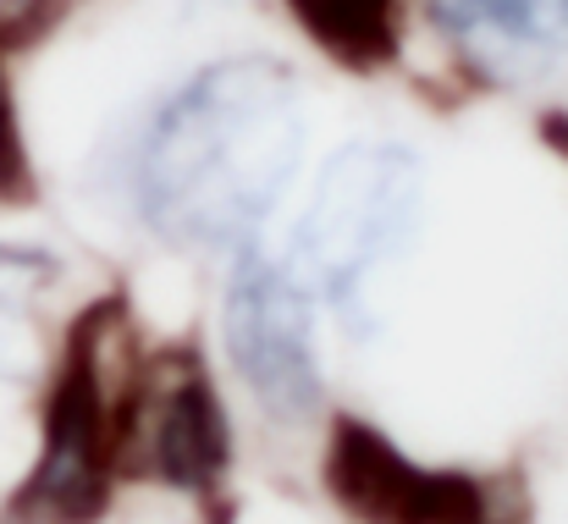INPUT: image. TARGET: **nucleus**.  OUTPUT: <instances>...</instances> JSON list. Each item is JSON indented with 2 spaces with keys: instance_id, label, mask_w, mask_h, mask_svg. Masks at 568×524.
<instances>
[{
  "instance_id": "obj_1",
  "label": "nucleus",
  "mask_w": 568,
  "mask_h": 524,
  "mask_svg": "<svg viewBox=\"0 0 568 524\" xmlns=\"http://www.w3.org/2000/svg\"><path fill=\"white\" fill-rule=\"evenodd\" d=\"M310 150L304 78L271 50H226L161 89L122 139L116 188L172 254H237L265 238Z\"/></svg>"
},
{
  "instance_id": "obj_2",
  "label": "nucleus",
  "mask_w": 568,
  "mask_h": 524,
  "mask_svg": "<svg viewBox=\"0 0 568 524\" xmlns=\"http://www.w3.org/2000/svg\"><path fill=\"white\" fill-rule=\"evenodd\" d=\"M430 172L403 139H348L310 177L287 226V265L348 337L381 326V288L425 238Z\"/></svg>"
},
{
  "instance_id": "obj_3",
  "label": "nucleus",
  "mask_w": 568,
  "mask_h": 524,
  "mask_svg": "<svg viewBox=\"0 0 568 524\" xmlns=\"http://www.w3.org/2000/svg\"><path fill=\"white\" fill-rule=\"evenodd\" d=\"M133 353L139 343L122 293L94 299L72 315L50 359L33 470L6 503L11 524H100L111 514V497L122 486L116 414Z\"/></svg>"
},
{
  "instance_id": "obj_4",
  "label": "nucleus",
  "mask_w": 568,
  "mask_h": 524,
  "mask_svg": "<svg viewBox=\"0 0 568 524\" xmlns=\"http://www.w3.org/2000/svg\"><path fill=\"white\" fill-rule=\"evenodd\" d=\"M221 288V353L271 425H310L326 414V359H321V304L298 282L282 249L243 243L226 254Z\"/></svg>"
},
{
  "instance_id": "obj_5",
  "label": "nucleus",
  "mask_w": 568,
  "mask_h": 524,
  "mask_svg": "<svg viewBox=\"0 0 568 524\" xmlns=\"http://www.w3.org/2000/svg\"><path fill=\"white\" fill-rule=\"evenodd\" d=\"M122 481H150L183 497H215L232 475V414L210 359L193 343L139 349L122 375L116 414Z\"/></svg>"
},
{
  "instance_id": "obj_6",
  "label": "nucleus",
  "mask_w": 568,
  "mask_h": 524,
  "mask_svg": "<svg viewBox=\"0 0 568 524\" xmlns=\"http://www.w3.org/2000/svg\"><path fill=\"white\" fill-rule=\"evenodd\" d=\"M326 492L354 524H503L497 492L475 470L414 458L359 414L326 420Z\"/></svg>"
},
{
  "instance_id": "obj_7",
  "label": "nucleus",
  "mask_w": 568,
  "mask_h": 524,
  "mask_svg": "<svg viewBox=\"0 0 568 524\" xmlns=\"http://www.w3.org/2000/svg\"><path fill=\"white\" fill-rule=\"evenodd\" d=\"M475 78H536L568 61V0H425Z\"/></svg>"
},
{
  "instance_id": "obj_8",
  "label": "nucleus",
  "mask_w": 568,
  "mask_h": 524,
  "mask_svg": "<svg viewBox=\"0 0 568 524\" xmlns=\"http://www.w3.org/2000/svg\"><path fill=\"white\" fill-rule=\"evenodd\" d=\"M293 28L343 72H386L403 56L408 0H282Z\"/></svg>"
},
{
  "instance_id": "obj_9",
  "label": "nucleus",
  "mask_w": 568,
  "mask_h": 524,
  "mask_svg": "<svg viewBox=\"0 0 568 524\" xmlns=\"http://www.w3.org/2000/svg\"><path fill=\"white\" fill-rule=\"evenodd\" d=\"M67 265L44 243L0 238V375L39 370L44 353V310L55 304Z\"/></svg>"
},
{
  "instance_id": "obj_10",
  "label": "nucleus",
  "mask_w": 568,
  "mask_h": 524,
  "mask_svg": "<svg viewBox=\"0 0 568 524\" xmlns=\"http://www.w3.org/2000/svg\"><path fill=\"white\" fill-rule=\"evenodd\" d=\"M17 177H22V133H17V100H11L6 44H0V193H11Z\"/></svg>"
},
{
  "instance_id": "obj_11",
  "label": "nucleus",
  "mask_w": 568,
  "mask_h": 524,
  "mask_svg": "<svg viewBox=\"0 0 568 524\" xmlns=\"http://www.w3.org/2000/svg\"><path fill=\"white\" fill-rule=\"evenodd\" d=\"M50 6H55V0H0V44L11 50V39L33 33V28H39V17H44Z\"/></svg>"
},
{
  "instance_id": "obj_12",
  "label": "nucleus",
  "mask_w": 568,
  "mask_h": 524,
  "mask_svg": "<svg viewBox=\"0 0 568 524\" xmlns=\"http://www.w3.org/2000/svg\"><path fill=\"white\" fill-rule=\"evenodd\" d=\"M541 128H547V144H552V150L568 161V117H547Z\"/></svg>"
}]
</instances>
